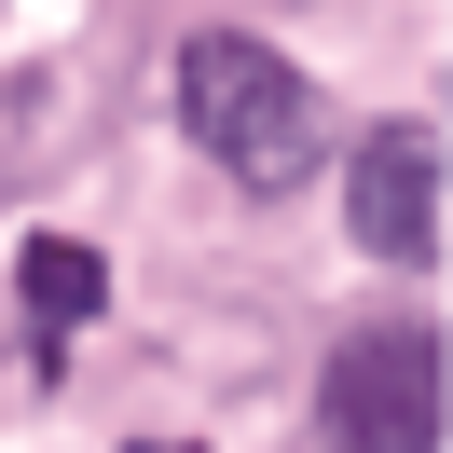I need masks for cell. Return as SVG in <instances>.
<instances>
[{"label":"cell","mask_w":453,"mask_h":453,"mask_svg":"<svg viewBox=\"0 0 453 453\" xmlns=\"http://www.w3.org/2000/svg\"><path fill=\"white\" fill-rule=\"evenodd\" d=\"M179 124H193V151L220 179H248V193H303V179L330 165L316 83L275 56V42H248V28H193L179 42Z\"/></svg>","instance_id":"cell-1"},{"label":"cell","mask_w":453,"mask_h":453,"mask_svg":"<svg viewBox=\"0 0 453 453\" xmlns=\"http://www.w3.org/2000/svg\"><path fill=\"white\" fill-rule=\"evenodd\" d=\"M316 412H330V453H440V330L426 316L343 330Z\"/></svg>","instance_id":"cell-2"},{"label":"cell","mask_w":453,"mask_h":453,"mask_svg":"<svg viewBox=\"0 0 453 453\" xmlns=\"http://www.w3.org/2000/svg\"><path fill=\"white\" fill-rule=\"evenodd\" d=\"M343 220H357V248L398 261V275H426V261H440V124H426V111L371 124L357 179H343Z\"/></svg>","instance_id":"cell-3"},{"label":"cell","mask_w":453,"mask_h":453,"mask_svg":"<svg viewBox=\"0 0 453 453\" xmlns=\"http://www.w3.org/2000/svg\"><path fill=\"white\" fill-rule=\"evenodd\" d=\"M14 303H28V357H42V371H56V343H69V330H83V316H96V303H111V261H96V248H83V234H42V248H28V261H14Z\"/></svg>","instance_id":"cell-4"}]
</instances>
